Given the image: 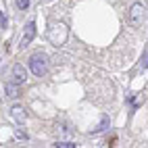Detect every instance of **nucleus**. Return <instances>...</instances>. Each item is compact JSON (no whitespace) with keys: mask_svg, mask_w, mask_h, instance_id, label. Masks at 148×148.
I'll return each instance as SVG.
<instances>
[{"mask_svg":"<svg viewBox=\"0 0 148 148\" xmlns=\"http://www.w3.org/2000/svg\"><path fill=\"white\" fill-rule=\"evenodd\" d=\"M29 69H32V73L38 75V77L46 75V69H48V56H46L44 52L34 54L32 58H29Z\"/></svg>","mask_w":148,"mask_h":148,"instance_id":"f257e3e1","label":"nucleus"},{"mask_svg":"<svg viewBox=\"0 0 148 148\" xmlns=\"http://www.w3.org/2000/svg\"><path fill=\"white\" fill-rule=\"evenodd\" d=\"M130 21L136 27H140L146 21V8H144V4H140V2L132 4V8H130Z\"/></svg>","mask_w":148,"mask_h":148,"instance_id":"f03ea898","label":"nucleus"},{"mask_svg":"<svg viewBox=\"0 0 148 148\" xmlns=\"http://www.w3.org/2000/svg\"><path fill=\"white\" fill-rule=\"evenodd\" d=\"M34 38H36V23L29 21V23L25 25V32H23V38H21V48L29 46V44L34 42Z\"/></svg>","mask_w":148,"mask_h":148,"instance_id":"7ed1b4c3","label":"nucleus"},{"mask_svg":"<svg viewBox=\"0 0 148 148\" xmlns=\"http://www.w3.org/2000/svg\"><path fill=\"white\" fill-rule=\"evenodd\" d=\"M25 79H27V71H25V67H23L21 63H17V65L13 67V82L19 86V84H25Z\"/></svg>","mask_w":148,"mask_h":148,"instance_id":"20e7f679","label":"nucleus"},{"mask_svg":"<svg viewBox=\"0 0 148 148\" xmlns=\"http://www.w3.org/2000/svg\"><path fill=\"white\" fill-rule=\"evenodd\" d=\"M11 115H13V119H15L17 123H25V119H27L25 108H23V106H19V104H15V106L11 108Z\"/></svg>","mask_w":148,"mask_h":148,"instance_id":"39448f33","label":"nucleus"},{"mask_svg":"<svg viewBox=\"0 0 148 148\" xmlns=\"http://www.w3.org/2000/svg\"><path fill=\"white\" fill-rule=\"evenodd\" d=\"M4 94H6L8 98H17V96H19V88H17V84H15V82L6 84V86H4Z\"/></svg>","mask_w":148,"mask_h":148,"instance_id":"423d86ee","label":"nucleus"},{"mask_svg":"<svg viewBox=\"0 0 148 148\" xmlns=\"http://www.w3.org/2000/svg\"><path fill=\"white\" fill-rule=\"evenodd\" d=\"M106 127H108V117L104 115V117H102V119H100V125H98V127H96V130H92V134H98V132H104V130H106Z\"/></svg>","mask_w":148,"mask_h":148,"instance_id":"0eeeda50","label":"nucleus"},{"mask_svg":"<svg viewBox=\"0 0 148 148\" xmlns=\"http://www.w3.org/2000/svg\"><path fill=\"white\" fill-rule=\"evenodd\" d=\"M29 4H32V0H17V8L19 11H27Z\"/></svg>","mask_w":148,"mask_h":148,"instance_id":"6e6552de","label":"nucleus"},{"mask_svg":"<svg viewBox=\"0 0 148 148\" xmlns=\"http://www.w3.org/2000/svg\"><path fill=\"white\" fill-rule=\"evenodd\" d=\"M54 146H56V148H75L73 142H56Z\"/></svg>","mask_w":148,"mask_h":148,"instance_id":"1a4fd4ad","label":"nucleus"},{"mask_svg":"<svg viewBox=\"0 0 148 148\" xmlns=\"http://www.w3.org/2000/svg\"><path fill=\"white\" fill-rule=\"evenodd\" d=\"M148 67V46H146V50H144V58H142V63H140V69H146Z\"/></svg>","mask_w":148,"mask_h":148,"instance_id":"9d476101","label":"nucleus"},{"mask_svg":"<svg viewBox=\"0 0 148 148\" xmlns=\"http://www.w3.org/2000/svg\"><path fill=\"white\" fill-rule=\"evenodd\" d=\"M0 27H6V19H4L2 11H0Z\"/></svg>","mask_w":148,"mask_h":148,"instance_id":"9b49d317","label":"nucleus"}]
</instances>
